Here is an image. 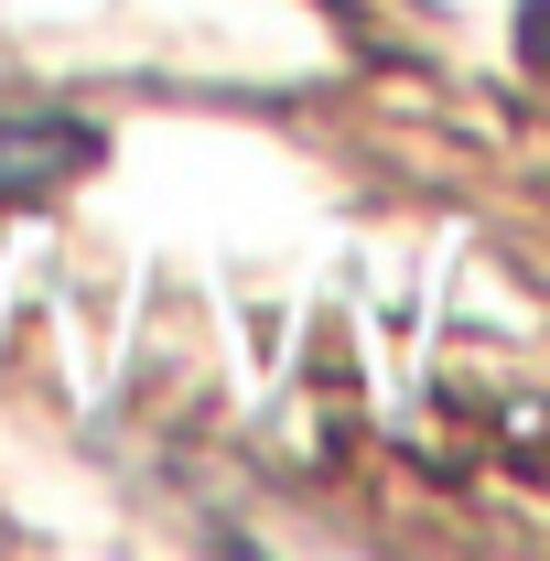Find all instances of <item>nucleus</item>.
<instances>
[{"label":"nucleus","mask_w":550,"mask_h":561,"mask_svg":"<svg viewBox=\"0 0 550 561\" xmlns=\"http://www.w3.org/2000/svg\"><path fill=\"white\" fill-rule=\"evenodd\" d=\"M518 55L550 76V0H529V11H518Z\"/></svg>","instance_id":"2"},{"label":"nucleus","mask_w":550,"mask_h":561,"mask_svg":"<svg viewBox=\"0 0 550 561\" xmlns=\"http://www.w3.org/2000/svg\"><path fill=\"white\" fill-rule=\"evenodd\" d=\"M98 162V130L87 119H44V108H0V206L22 195H55Z\"/></svg>","instance_id":"1"}]
</instances>
